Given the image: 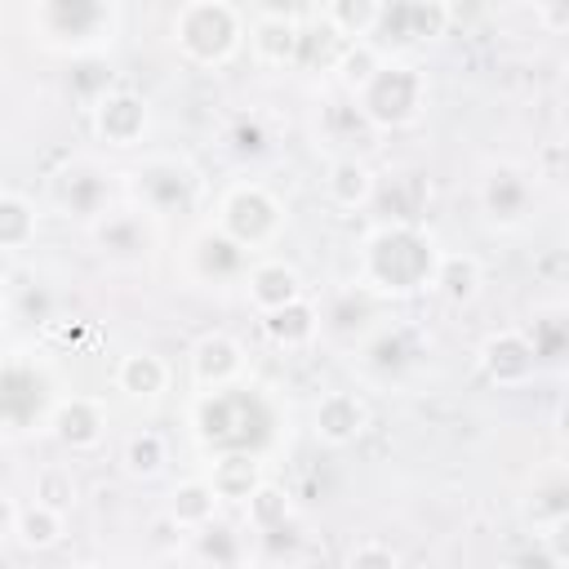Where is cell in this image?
I'll return each mask as SVG.
<instances>
[{
	"label": "cell",
	"mask_w": 569,
	"mask_h": 569,
	"mask_svg": "<svg viewBox=\"0 0 569 569\" xmlns=\"http://www.w3.org/2000/svg\"><path fill=\"white\" fill-rule=\"evenodd\" d=\"M191 436L204 453H258L267 458L280 440V405L267 387L258 382H222V387H200L191 409H187Z\"/></svg>",
	"instance_id": "6da1fadb"
},
{
	"label": "cell",
	"mask_w": 569,
	"mask_h": 569,
	"mask_svg": "<svg viewBox=\"0 0 569 569\" xmlns=\"http://www.w3.org/2000/svg\"><path fill=\"white\" fill-rule=\"evenodd\" d=\"M440 253V240L422 222H378L360 240V284L382 302L427 293Z\"/></svg>",
	"instance_id": "7a4b0ae2"
},
{
	"label": "cell",
	"mask_w": 569,
	"mask_h": 569,
	"mask_svg": "<svg viewBox=\"0 0 569 569\" xmlns=\"http://www.w3.org/2000/svg\"><path fill=\"white\" fill-rule=\"evenodd\" d=\"M351 98H356L360 116L373 124V133L409 129L427 111V71L400 53H382L378 67L369 71V80Z\"/></svg>",
	"instance_id": "3957f363"
},
{
	"label": "cell",
	"mask_w": 569,
	"mask_h": 569,
	"mask_svg": "<svg viewBox=\"0 0 569 569\" xmlns=\"http://www.w3.org/2000/svg\"><path fill=\"white\" fill-rule=\"evenodd\" d=\"M169 36L191 67H227L244 44V13L231 0H187L178 4Z\"/></svg>",
	"instance_id": "277c9868"
},
{
	"label": "cell",
	"mask_w": 569,
	"mask_h": 569,
	"mask_svg": "<svg viewBox=\"0 0 569 569\" xmlns=\"http://www.w3.org/2000/svg\"><path fill=\"white\" fill-rule=\"evenodd\" d=\"M116 0H31V31L58 53H98L111 40Z\"/></svg>",
	"instance_id": "5b68a950"
},
{
	"label": "cell",
	"mask_w": 569,
	"mask_h": 569,
	"mask_svg": "<svg viewBox=\"0 0 569 569\" xmlns=\"http://www.w3.org/2000/svg\"><path fill=\"white\" fill-rule=\"evenodd\" d=\"M289 213L280 204V196L271 187H262L258 178H240L231 187H222L218 204H213V227L227 231L236 244H244L249 253H262L280 240Z\"/></svg>",
	"instance_id": "8992f818"
},
{
	"label": "cell",
	"mask_w": 569,
	"mask_h": 569,
	"mask_svg": "<svg viewBox=\"0 0 569 569\" xmlns=\"http://www.w3.org/2000/svg\"><path fill=\"white\" fill-rule=\"evenodd\" d=\"M124 187L133 196V204L142 213H151L156 222L173 218V213H191L200 204V169L187 164L182 156H147L142 164H133L124 173Z\"/></svg>",
	"instance_id": "52a82bcc"
},
{
	"label": "cell",
	"mask_w": 569,
	"mask_h": 569,
	"mask_svg": "<svg viewBox=\"0 0 569 569\" xmlns=\"http://www.w3.org/2000/svg\"><path fill=\"white\" fill-rule=\"evenodd\" d=\"M53 373L31 360V356H9L0 360V427L4 431H36L40 422L49 427L53 409Z\"/></svg>",
	"instance_id": "ba28073f"
},
{
	"label": "cell",
	"mask_w": 569,
	"mask_h": 569,
	"mask_svg": "<svg viewBox=\"0 0 569 569\" xmlns=\"http://www.w3.org/2000/svg\"><path fill=\"white\" fill-rule=\"evenodd\" d=\"M449 22H453L449 0H378L369 40L382 53H405V49L440 40L449 31Z\"/></svg>",
	"instance_id": "9c48e42d"
},
{
	"label": "cell",
	"mask_w": 569,
	"mask_h": 569,
	"mask_svg": "<svg viewBox=\"0 0 569 569\" xmlns=\"http://www.w3.org/2000/svg\"><path fill=\"white\" fill-rule=\"evenodd\" d=\"M476 204L485 213L489 227L498 231H520L529 218H533V204H538V182H533V169L525 164H511V160H498L480 173L476 182Z\"/></svg>",
	"instance_id": "30bf717a"
},
{
	"label": "cell",
	"mask_w": 569,
	"mask_h": 569,
	"mask_svg": "<svg viewBox=\"0 0 569 569\" xmlns=\"http://www.w3.org/2000/svg\"><path fill=\"white\" fill-rule=\"evenodd\" d=\"M89 236H93L102 258H111V262H142L156 249L160 222L151 213H142L138 204H129V209H107L98 222H89Z\"/></svg>",
	"instance_id": "8fae6325"
},
{
	"label": "cell",
	"mask_w": 569,
	"mask_h": 569,
	"mask_svg": "<svg viewBox=\"0 0 569 569\" xmlns=\"http://www.w3.org/2000/svg\"><path fill=\"white\" fill-rule=\"evenodd\" d=\"M53 204L62 209V218L76 222H98L111 209V173L98 160H71L58 178H53Z\"/></svg>",
	"instance_id": "7c38bea8"
},
{
	"label": "cell",
	"mask_w": 569,
	"mask_h": 569,
	"mask_svg": "<svg viewBox=\"0 0 569 569\" xmlns=\"http://www.w3.org/2000/svg\"><path fill=\"white\" fill-rule=\"evenodd\" d=\"M89 116H93L98 142H107V147H116V151L142 147V138H147V129H151V107H147V98L133 93V89H107V93L89 107Z\"/></svg>",
	"instance_id": "4fadbf2b"
},
{
	"label": "cell",
	"mask_w": 569,
	"mask_h": 569,
	"mask_svg": "<svg viewBox=\"0 0 569 569\" xmlns=\"http://www.w3.org/2000/svg\"><path fill=\"white\" fill-rule=\"evenodd\" d=\"M107 400L102 396H84V391H71V396H58L53 409H49V431L62 449L71 453H89L107 440Z\"/></svg>",
	"instance_id": "5bb4252c"
},
{
	"label": "cell",
	"mask_w": 569,
	"mask_h": 569,
	"mask_svg": "<svg viewBox=\"0 0 569 569\" xmlns=\"http://www.w3.org/2000/svg\"><path fill=\"white\" fill-rule=\"evenodd\" d=\"M476 365H480V373H485L493 387H502V391L529 387V382L538 378V369H542L538 356H533V347H529V338H525V329H493V333L480 342Z\"/></svg>",
	"instance_id": "9a60e30c"
},
{
	"label": "cell",
	"mask_w": 569,
	"mask_h": 569,
	"mask_svg": "<svg viewBox=\"0 0 569 569\" xmlns=\"http://www.w3.org/2000/svg\"><path fill=\"white\" fill-rule=\"evenodd\" d=\"M249 262H253V253L244 244H236L227 231H218L213 222L187 240V267L200 284H236V280H244Z\"/></svg>",
	"instance_id": "2e32d148"
},
{
	"label": "cell",
	"mask_w": 569,
	"mask_h": 569,
	"mask_svg": "<svg viewBox=\"0 0 569 569\" xmlns=\"http://www.w3.org/2000/svg\"><path fill=\"white\" fill-rule=\"evenodd\" d=\"M369 431V405L360 391H325L311 409V436L325 449H347Z\"/></svg>",
	"instance_id": "e0dca14e"
},
{
	"label": "cell",
	"mask_w": 569,
	"mask_h": 569,
	"mask_svg": "<svg viewBox=\"0 0 569 569\" xmlns=\"http://www.w3.org/2000/svg\"><path fill=\"white\" fill-rule=\"evenodd\" d=\"M356 347H360L365 373H373V378H382V382L400 378V373L418 360V333H413L409 325H400V320H378Z\"/></svg>",
	"instance_id": "ac0fdd59"
},
{
	"label": "cell",
	"mask_w": 569,
	"mask_h": 569,
	"mask_svg": "<svg viewBox=\"0 0 569 569\" xmlns=\"http://www.w3.org/2000/svg\"><path fill=\"white\" fill-rule=\"evenodd\" d=\"M240 284H244V298H249L253 316L276 311V307H284V302H293V298L307 293L302 271L293 262H284V258H258V262H249V271H244Z\"/></svg>",
	"instance_id": "d6986e66"
},
{
	"label": "cell",
	"mask_w": 569,
	"mask_h": 569,
	"mask_svg": "<svg viewBox=\"0 0 569 569\" xmlns=\"http://www.w3.org/2000/svg\"><path fill=\"white\" fill-rule=\"evenodd\" d=\"M249 53L262 67H293L298 62V40H302V22L284 9H267L244 27Z\"/></svg>",
	"instance_id": "ffe728a7"
},
{
	"label": "cell",
	"mask_w": 569,
	"mask_h": 569,
	"mask_svg": "<svg viewBox=\"0 0 569 569\" xmlns=\"http://www.w3.org/2000/svg\"><path fill=\"white\" fill-rule=\"evenodd\" d=\"M378 316H382V298L356 280L351 289H342L329 302H320V333H338L347 342H360L378 325Z\"/></svg>",
	"instance_id": "44dd1931"
},
{
	"label": "cell",
	"mask_w": 569,
	"mask_h": 569,
	"mask_svg": "<svg viewBox=\"0 0 569 569\" xmlns=\"http://www.w3.org/2000/svg\"><path fill=\"white\" fill-rule=\"evenodd\" d=\"M258 325H262V333H267L271 347H280V351H307L320 338V302H311L302 293V298H293V302H284L276 311H262Z\"/></svg>",
	"instance_id": "7402d4cb"
},
{
	"label": "cell",
	"mask_w": 569,
	"mask_h": 569,
	"mask_svg": "<svg viewBox=\"0 0 569 569\" xmlns=\"http://www.w3.org/2000/svg\"><path fill=\"white\" fill-rule=\"evenodd\" d=\"M236 378H244V347L222 329L200 333L191 347V382L196 387H222Z\"/></svg>",
	"instance_id": "603a6c76"
},
{
	"label": "cell",
	"mask_w": 569,
	"mask_h": 569,
	"mask_svg": "<svg viewBox=\"0 0 569 569\" xmlns=\"http://www.w3.org/2000/svg\"><path fill=\"white\" fill-rule=\"evenodd\" d=\"M373 187H378V173H373L360 156H333V160L325 164V200H329L333 209H347V213L369 209Z\"/></svg>",
	"instance_id": "cb8c5ba5"
},
{
	"label": "cell",
	"mask_w": 569,
	"mask_h": 569,
	"mask_svg": "<svg viewBox=\"0 0 569 569\" xmlns=\"http://www.w3.org/2000/svg\"><path fill=\"white\" fill-rule=\"evenodd\" d=\"M427 200H431L427 178H422V173H413V169H400V173H391L387 182L378 178V187H373V200H369V204H378V209H382V222H422Z\"/></svg>",
	"instance_id": "d4e9b609"
},
{
	"label": "cell",
	"mask_w": 569,
	"mask_h": 569,
	"mask_svg": "<svg viewBox=\"0 0 569 569\" xmlns=\"http://www.w3.org/2000/svg\"><path fill=\"white\" fill-rule=\"evenodd\" d=\"M218 507L222 498L213 493V485L204 476H187L169 489V502H164V520L178 529V533H196L204 529L209 520H218Z\"/></svg>",
	"instance_id": "484cf974"
},
{
	"label": "cell",
	"mask_w": 569,
	"mask_h": 569,
	"mask_svg": "<svg viewBox=\"0 0 569 569\" xmlns=\"http://www.w3.org/2000/svg\"><path fill=\"white\" fill-rule=\"evenodd\" d=\"M169 382H173V369L156 351H129V356L116 360V391H124L129 400L151 405L169 391Z\"/></svg>",
	"instance_id": "4316f807"
},
{
	"label": "cell",
	"mask_w": 569,
	"mask_h": 569,
	"mask_svg": "<svg viewBox=\"0 0 569 569\" xmlns=\"http://www.w3.org/2000/svg\"><path fill=\"white\" fill-rule=\"evenodd\" d=\"M204 480L213 485V493H218L222 502H244V498L267 480V471H262V458H258V453L227 449V453H209Z\"/></svg>",
	"instance_id": "83f0119b"
},
{
	"label": "cell",
	"mask_w": 569,
	"mask_h": 569,
	"mask_svg": "<svg viewBox=\"0 0 569 569\" xmlns=\"http://www.w3.org/2000/svg\"><path fill=\"white\" fill-rule=\"evenodd\" d=\"M480 284H485V267H480L476 253H440L436 276H431V289H436L449 307H467V302H476Z\"/></svg>",
	"instance_id": "f1b7e54d"
},
{
	"label": "cell",
	"mask_w": 569,
	"mask_h": 569,
	"mask_svg": "<svg viewBox=\"0 0 569 569\" xmlns=\"http://www.w3.org/2000/svg\"><path fill=\"white\" fill-rule=\"evenodd\" d=\"M67 533V516L49 502H31V507H18V525H13V542L27 547V551H49L58 547Z\"/></svg>",
	"instance_id": "f546056e"
},
{
	"label": "cell",
	"mask_w": 569,
	"mask_h": 569,
	"mask_svg": "<svg viewBox=\"0 0 569 569\" xmlns=\"http://www.w3.org/2000/svg\"><path fill=\"white\" fill-rule=\"evenodd\" d=\"M40 231V213L27 196L18 191H0V253H22L36 244Z\"/></svg>",
	"instance_id": "4dcf8cb0"
},
{
	"label": "cell",
	"mask_w": 569,
	"mask_h": 569,
	"mask_svg": "<svg viewBox=\"0 0 569 569\" xmlns=\"http://www.w3.org/2000/svg\"><path fill=\"white\" fill-rule=\"evenodd\" d=\"M369 133H373V124L360 116V107H356L351 93L329 98V102L320 107V142H329V147H351V142H365Z\"/></svg>",
	"instance_id": "1f68e13d"
},
{
	"label": "cell",
	"mask_w": 569,
	"mask_h": 569,
	"mask_svg": "<svg viewBox=\"0 0 569 569\" xmlns=\"http://www.w3.org/2000/svg\"><path fill=\"white\" fill-rule=\"evenodd\" d=\"M240 507H244V525L253 533H271V529L293 520V493L284 485H276V480H262Z\"/></svg>",
	"instance_id": "d6a6232c"
},
{
	"label": "cell",
	"mask_w": 569,
	"mask_h": 569,
	"mask_svg": "<svg viewBox=\"0 0 569 569\" xmlns=\"http://www.w3.org/2000/svg\"><path fill=\"white\" fill-rule=\"evenodd\" d=\"M120 467H124L133 480H156V476H164V467H169V440H164L156 427L133 431V436L124 440V449H120Z\"/></svg>",
	"instance_id": "836d02e7"
},
{
	"label": "cell",
	"mask_w": 569,
	"mask_h": 569,
	"mask_svg": "<svg viewBox=\"0 0 569 569\" xmlns=\"http://www.w3.org/2000/svg\"><path fill=\"white\" fill-rule=\"evenodd\" d=\"M525 338H529L538 365H560L565 351H569V320H565V307H542V311H533Z\"/></svg>",
	"instance_id": "e575fe53"
},
{
	"label": "cell",
	"mask_w": 569,
	"mask_h": 569,
	"mask_svg": "<svg viewBox=\"0 0 569 569\" xmlns=\"http://www.w3.org/2000/svg\"><path fill=\"white\" fill-rule=\"evenodd\" d=\"M373 18H378V0H325L320 4V22L338 40H369Z\"/></svg>",
	"instance_id": "d590c367"
},
{
	"label": "cell",
	"mask_w": 569,
	"mask_h": 569,
	"mask_svg": "<svg viewBox=\"0 0 569 569\" xmlns=\"http://www.w3.org/2000/svg\"><path fill=\"white\" fill-rule=\"evenodd\" d=\"M378 58H382V49L373 44V40H347L342 49H338V58H333V80H338V89L342 93H356L365 80H369V71L378 67Z\"/></svg>",
	"instance_id": "8d00e7d4"
},
{
	"label": "cell",
	"mask_w": 569,
	"mask_h": 569,
	"mask_svg": "<svg viewBox=\"0 0 569 569\" xmlns=\"http://www.w3.org/2000/svg\"><path fill=\"white\" fill-rule=\"evenodd\" d=\"M222 151L231 160H262L271 151V129L262 116H236L227 129H222Z\"/></svg>",
	"instance_id": "74e56055"
},
{
	"label": "cell",
	"mask_w": 569,
	"mask_h": 569,
	"mask_svg": "<svg viewBox=\"0 0 569 569\" xmlns=\"http://www.w3.org/2000/svg\"><path fill=\"white\" fill-rule=\"evenodd\" d=\"M565 516H569V485H565V471L551 467L547 476L533 480L529 520H533V529H547V525H556V520H565Z\"/></svg>",
	"instance_id": "f35d334b"
},
{
	"label": "cell",
	"mask_w": 569,
	"mask_h": 569,
	"mask_svg": "<svg viewBox=\"0 0 569 569\" xmlns=\"http://www.w3.org/2000/svg\"><path fill=\"white\" fill-rule=\"evenodd\" d=\"M191 556L204 560V565H240L244 560V547H240V533H231L218 520H209L204 529L191 533Z\"/></svg>",
	"instance_id": "ab89813d"
},
{
	"label": "cell",
	"mask_w": 569,
	"mask_h": 569,
	"mask_svg": "<svg viewBox=\"0 0 569 569\" xmlns=\"http://www.w3.org/2000/svg\"><path fill=\"white\" fill-rule=\"evenodd\" d=\"M107 89H116L107 58H102V53H80V58H76V71H71V93H80V98L93 107Z\"/></svg>",
	"instance_id": "60d3db41"
},
{
	"label": "cell",
	"mask_w": 569,
	"mask_h": 569,
	"mask_svg": "<svg viewBox=\"0 0 569 569\" xmlns=\"http://www.w3.org/2000/svg\"><path fill=\"white\" fill-rule=\"evenodd\" d=\"M36 498L49 502V507H58V511H67V507L76 502V480H71V471H67V467H49V471H40V480H36Z\"/></svg>",
	"instance_id": "b9f144b4"
},
{
	"label": "cell",
	"mask_w": 569,
	"mask_h": 569,
	"mask_svg": "<svg viewBox=\"0 0 569 569\" xmlns=\"http://www.w3.org/2000/svg\"><path fill=\"white\" fill-rule=\"evenodd\" d=\"M405 556L391 547V542H382V538H360L351 551H347V565L351 569H365V565H382V569H391V565H400Z\"/></svg>",
	"instance_id": "7bdbcfd3"
},
{
	"label": "cell",
	"mask_w": 569,
	"mask_h": 569,
	"mask_svg": "<svg viewBox=\"0 0 569 569\" xmlns=\"http://www.w3.org/2000/svg\"><path fill=\"white\" fill-rule=\"evenodd\" d=\"M538 18L547 31H565L569 22V0H538Z\"/></svg>",
	"instance_id": "ee69618b"
},
{
	"label": "cell",
	"mask_w": 569,
	"mask_h": 569,
	"mask_svg": "<svg viewBox=\"0 0 569 569\" xmlns=\"http://www.w3.org/2000/svg\"><path fill=\"white\" fill-rule=\"evenodd\" d=\"M13 525H18V502L0 489V542H9V538H13Z\"/></svg>",
	"instance_id": "f6af8a7d"
},
{
	"label": "cell",
	"mask_w": 569,
	"mask_h": 569,
	"mask_svg": "<svg viewBox=\"0 0 569 569\" xmlns=\"http://www.w3.org/2000/svg\"><path fill=\"white\" fill-rule=\"evenodd\" d=\"M9 320H13V302H9V293L0 289V333L9 329Z\"/></svg>",
	"instance_id": "bcb514c9"
}]
</instances>
